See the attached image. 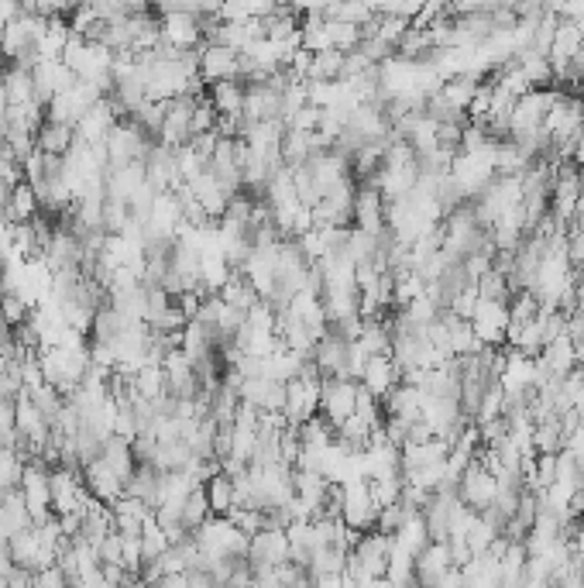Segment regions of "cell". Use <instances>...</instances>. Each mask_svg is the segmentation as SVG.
<instances>
[{"mask_svg": "<svg viewBox=\"0 0 584 588\" xmlns=\"http://www.w3.org/2000/svg\"><path fill=\"white\" fill-rule=\"evenodd\" d=\"M557 97H561V90H529L526 97H520L516 107H512V134H509V142L540 134L543 121L554 110Z\"/></svg>", "mask_w": 584, "mask_h": 588, "instance_id": "cell-1", "label": "cell"}, {"mask_svg": "<svg viewBox=\"0 0 584 588\" xmlns=\"http://www.w3.org/2000/svg\"><path fill=\"white\" fill-rule=\"evenodd\" d=\"M471 331L478 337L481 348H505V331H509V303L495 299H478L471 314Z\"/></svg>", "mask_w": 584, "mask_h": 588, "instance_id": "cell-2", "label": "cell"}, {"mask_svg": "<svg viewBox=\"0 0 584 588\" xmlns=\"http://www.w3.org/2000/svg\"><path fill=\"white\" fill-rule=\"evenodd\" d=\"M357 389H361V382H351V378H323L320 410H323V420L331 423L334 430L348 420V417H355Z\"/></svg>", "mask_w": 584, "mask_h": 588, "instance_id": "cell-3", "label": "cell"}, {"mask_svg": "<svg viewBox=\"0 0 584 588\" xmlns=\"http://www.w3.org/2000/svg\"><path fill=\"white\" fill-rule=\"evenodd\" d=\"M127 121L125 110L114 104L110 97H104L100 104H93L90 110L83 114V121L76 125V142H83V145H104L107 138H110V131Z\"/></svg>", "mask_w": 584, "mask_h": 588, "instance_id": "cell-4", "label": "cell"}, {"mask_svg": "<svg viewBox=\"0 0 584 588\" xmlns=\"http://www.w3.org/2000/svg\"><path fill=\"white\" fill-rule=\"evenodd\" d=\"M348 351H351V341H344L340 334L327 331V334L316 341L313 348V365L323 378H348Z\"/></svg>", "mask_w": 584, "mask_h": 588, "instance_id": "cell-5", "label": "cell"}, {"mask_svg": "<svg viewBox=\"0 0 584 588\" xmlns=\"http://www.w3.org/2000/svg\"><path fill=\"white\" fill-rule=\"evenodd\" d=\"M355 220H357V231L365 234H375L378 238V234L385 231V196L372 183H357Z\"/></svg>", "mask_w": 584, "mask_h": 588, "instance_id": "cell-6", "label": "cell"}, {"mask_svg": "<svg viewBox=\"0 0 584 588\" xmlns=\"http://www.w3.org/2000/svg\"><path fill=\"white\" fill-rule=\"evenodd\" d=\"M245 121H248V125H258V121H282V93L271 90L269 83L245 86Z\"/></svg>", "mask_w": 584, "mask_h": 588, "instance_id": "cell-7", "label": "cell"}, {"mask_svg": "<svg viewBox=\"0 0 584 588\" xmlns=\"http://www.w3.org/2000/svg\"><path fill=\"white\" fill-rule=\"evenodd\" d=\"M159 22H162V42L176 45L179 52H200L207 45L203 31H200V22L193 14H166Z\"/></svg>", "mask_w": 584, "mask_h": 588, "instance_id": "cell-8", "label": "cell"}, {"mask_svg": "<svg viewBox=\"0 0 584 588\" xmlns=\"http://www.w3.org/2000/svg\"><path fill=\"white\" fill-rule=\"evenodd\" d=\"M200 76H203V83L237 80V52L228 48V45L207 42L200 48Z\"/></svg>", "mask_w": 584, "mask_h": 588, "instance_id": "cell-9", "label": "cell"}, {"mask_svg": "<svg viewBox=\"0 0 584 588\" xmlns=\"http://www.w3.org/2000/svg\"><path fill=\"white\" fill-rule=\"evenodd\" d=\"M460 496L471 506H492L499 496V479L492 471H485L478 462H471L464 479H460Z\"/></svg>", "mask_w": 584, "mask_h": 588, "instance_id": "cell-10", "label": "cell"}, {"mask_svg": "<svg viewBox=\"0 0 584 588\" xmlns=\"http://www.w3.org/2000/svg\"><path fill=\"white\" fill-rule=\"evenodd\" d=\"M361 385L375 396L378 402L385 400L392 389L399 385V372H396V361H392V355H378L372 358L368 365H365V376H361Z\"/></svg>", "mask_w": 584, "mask_h": 588, "instance_id": "cell-11", "label": "cell"}, {"mask_svg": "<svg viewBox=\"0 0 584 588\" xmlns=\"http://www.w3.org/2000/svg\"><path fill=\"white\" fill-rule=\"evenodd\" d=\"M83 482H86V489H90V496H97L100 503H117L121 492H125V482H121L100 458L83 468Z\"/></svg>", "mask_w": 584, "mask_h": 588, "instance_id": "cell-12", "label": "cell"}, {"mask_svg": "<svg viewBox=\"0 0 584 588\" xmlns=\"http://www.w3.org/2000/svg\"><path fill=\"white\" fill-rule=\"evenodd\" d=\"M35 145L42 155H52V159H65L73 145H76V127L69 125H56V121H48L45 117V125L39 127V134H35Z\"/></svg>", "mask_w": 584, "mask_h": 588, "instance_id": "cell-13", "label": "cell"}, {"mask_svg": "<svg viewBox=\"0 0 584 588\" xmlns=\"http://www.w3.org/2000/svg\"><path fill=\"white\" fill-rule=\"evenodd\" d=\"M207 97L220 117H245V83H241V80L210 83Z\"/></svg>", "mask_w": 584, "mask_h": 588, "instance_id": "cell-14", "label": "cell"}, {"mask_svg": "<svg viewBox=\"0 0 584 588\" xmlns=\"http://www.w3.org/2000/svg\"><path fill=\"white\" fill-rule=\"evenodd\" d=\"M220 299L234 307V310H241V314H248L251 307H258L262 303V296L254 293V286L248 282V275L241 272V269H230L228 282H224V290H220Z\"/></svg>", "mask_w": 584, "mask_h": 588, "instance_id": "cell-15", "label": "cell"}, {"mask_svg": "<svg viewBox=\"0 0 584 588\" xmlns=\"http://www.w3.org/2000/svg\"><path fill=\"white\" fill-rule=\"evenodd\" d=\"M100 462L125 482H131V475H134V468H138V462H134V451H131V444L121 441V437H107L104 441V451H100Z\"/></svg>", "mask_w": 584, "mask_h": 588, "instance_id": "cell-16", "label": "cell"}, {"mask_svg": "<svg viewBox=\"0 0 584 588\" xmlns=\"http://www.w3.org/2000/svg\"><path fill=\"white\" fill-rule=\"evenodd\" d=\"M540 361L550 368V372H554V376L567 378L574 368H578V358H574V341H571L567 334L557 337V341H550V344L540 351Z\"/></svg>", "mask_w": 584, "mask_h": 588, "instance_id": "cell-17", "label": "cell"}, {"mask_svg": "<svg viewBox=\"0 0 584 588\" xmlns=\"http://www.w3.org/2000/svg\"><path fill=\"white\" fill-rule=\"evenodd\" d=\"M42 211V203H39V196H35V189L21 183V186L11 193V203H7V211H4V220L7 224H31L35 217Z\"/></svg>", "mask_w": 584, "mask_h": 588, "instance_id": "cell-18", "label": "cell"}, {"mask_svg": "<svg viewBox=\"0 0 584 588\" xmlns=\"http://www.w3.org/2000/svg\"><path fill=\"white\" fill-rule=\"evenodd\" d=\"M127 327H131V324H127L125 316H121L117 310H114V307H110V303H107L104 310H97V316H93V331H90V337H86V341H90V344H114L117 337L125 334Z\"/></svg>", "mask_w": 584, "mask_h": 588, "instance_id": "cell-19", "label": "cell"}, {"mask_svg": "<svg viewBox=\"0 0 584 588\" xmlns=\"http://www.w3.org/2000/svg\"><path fill=\"white\" fill-rule=\"evenodd\" d=\"M296 437H299V444H303L306 451H320V454H323V451L337 441V430L323 420V417H313V420L296 427Z\"/></svg>", "mask_w": 584, "mask_h": 588, "instance_id": "cell-20", "label": "cell"}, {"mask_svg": "<svg viewBox=\"0 0 584 588\" xmlns=\"http://www.w3.org/2000/svg\"><path fill=\"white\" fill-rule=\"evenodd\" d=\"M131 385H134V393L142 396V400H162L166 396V372H162V365H145V368H138L134 376H131Z\"/></svg>", "mask_w": 584, "mask_h": 588, "instance_id": "cell-21", "label": "cell"}, {"mask_svg": "<svg viewBox=\"0 0 584 588\" xmlns=\"http://www.w3.org/2000/svg\"><path fill=\"white\" fill-rule=\"evenodd\" d=\"M24 393H28V400L35 402V410L45 417V423H48V427H56V420H59V413H63V406H65V400L59 396V389L45 382V385L24 389Z\"/></svg>", "mask_w": 584, "mask_h": 588, "instance_id": "cell-22", "label": "cell"}, {"mask_svg": "<svg viewBox=\"0 0 584 588\" xmlns=\"http://www.w3.org/2000/svg\"><path fill=\"white\" fill-rule=\"evenodd\" d=\"M478 86H481V80H475V76H454V80H447V83L440 86V97L451 107H458V110L468 114V107L475 100Z\"/></svg>", "mask_w": 584, "mask_h": 588, "instance_id": "cell-23", "label": "cell"}, {"mask_svg": "<svg viewBox=\"0 0 584 588\" xmlns=\"http://www.w3.org/2000/svg\"><path fill=\"white\" fill-rule=\"evenodd\" d=\"M196 462L193 458V451H189L186 441H176V444H159V451H155V468L159 471H186L189 464Z\"/></svg>", "mask_w": 584, "mask_h": 588, "instance_id": "cell-24", "label": "cell"}, {"mask_svg": "<svg viewBox=\"0 0 584 588\" xmlns=\"http://www.w3.org/2000/svg\"><path fill=\"white\" fill-rule=\"evenodd\" d=\"M24 458L11 447H0V492H14L21 489Z\"/></svg>", "mask_w": 584, "mask_h": 588, "instance_id": "cell-25", "label": "cell"}, {"mask_svg": "<svg viewBox=\"0 0 584 588\" xmlns=\"http://www.w3.org/2000/svg\"><path fill=\"white\" fill-rule=\"evenodd\" d=\"M344 506H348V520H351V523H365V520L375 513V499L368 496V489H365L361 482H355L351 489H348Z\"/></svg>", "mask_w": 584, "mask_h": 588, "instance_id": "cell-26", "label": "cell"}, {"mask_svg": "<svg viewBox=\"0 0 584 588\" xmlns=\"http://www.w3.org/2000/svg\"><path fill=\"white\" fill-rule=\"evenodd\" d=\"M348 258H351L355 265L378 258V238L375 234H365V231H357V228H351V234H348Z\"/></svg>", "mask_w": 584, "mask_h": 588, "instance_id": "cell-27", "label": "cell"}, {"mask_svg": "<svg viewBox=\"0 0 584 588\" xmlns=\"http://www.w3.org/2000/svg\"><path fill=\"white\" fill-rule=\"evenodd\" d=\"M217 121H220V114L213 110L210 97H200V100H196V107H193V121H189V138L217 131Z\"/></svg>", "mask_w": 584, "mask_h": 588, "instance_id": "cell-28", "label": "cell"}, {"mask_svg": "<svg viewBox=\"0 0 584 588\" xmlns=\"http://www.w3.org/2000/svg\"><path fill=\"white\" fill-rule=\"evenodd\" d=\"M31 310H35V307H28L21 296H11V293L0 296V316H4V324H7L11 331H18L21 324H28Z\"/></svg>", "mask_w": 584, "mask_h": 588, "instance_id": "cell-29", "label": "cell"}, {"mask_svg": "<svg viewBox=\"0 0 584 588\" xmlns=\"http://www.w3.org/2000/svg\"><path fill=\"white\" fill-rule=\"evenodd\" d=\"M327 35H331V48L334 52H355L357 42H361V28L355 24H340V22H327Z\"/></svg>", "mask_w": 584, "mask_h": 588, "instance_id": "cell-30", "label": "cell"}, {"mask_svg": "<svg viewBox=\"0 0 584 588\" xmlns=\"http://www.w3.org/2000/svg\"><path fill=\"white\" fill-rule=\"evenodd\" d=\"M475 286H478V299H495V303H509V299H512L509 279H505V275H499V272L481 275Z\"/></svg>", "mask_w": 584, "mask_h": 588, "instance_id": "cell-31", "label": "cell"}, {"mask_svg": "<svg viewBox=\"0 0 584 588\" xmlns=\"http://www.w3.org/2000/svg\"><path fill=\"white\" fill-rule=\"evenodd\" d=\"M234 479H228V475H213L207 485V499H210V509H230L234 506Z\"/></svg>", "mask_w": 584, "mask_h": 588, "instance_id": "cell-32", "label": "cell"}, {"mask_svg": "<svg viewBox=\"0 0 584 588\" xmlns=\"http://www.w3.org/2000/svg\"><path fill=\"white\" fill-rule=\"evenodd\" d=\"M540 316V303L533 293H512V303H509V324H529Z\"/></svg>", "mask_w": 584, "mask_h": 588, "instance_id": "cell-33", "label": "cell"}, {"mask_svg": "<svg viewBox=\"0 0 584 588\" xmlns=\"http://www.w3.org/2000/svg\"><path fill=\"white\" fill-rule=\"evenodd\" d=\"M207 509H210V499H207V489H193L186 496V503H183V523L186 526H196L203 516H207Z\"/></svg>", "mask_w": 584, "mask_h": 588, "instance_id": "cell-34", "label": "cell"}, {"mask_svg": "<svg viewBox=\"0 0 584 588\" xmlns=\"http://www.w3.org/2000/svg\"><path fill=\"white\" fill-rule=\"evenodd\" d=\"M97 22H100V18H97L93 4H76V11L69 14V28H73V35H86Z\"/></svg>", "mask_w": 584, "mask_h": 588, "instance_id": "cell-35", "label": "cell"}, {"mask_svg": "<svg viewBox=\"0 0 584 588\" xmlns=\"http://www.w3.org/2000/svg\"><path fill=\"white\" fill-rule=\"evenodd\" d=\"M292 485H296L306 499H320V492H323V475H320V471H296V475H292Z\"/></svg>", "mask_w": 584, "mask_h": 588, "instance_id": "cell-36", "label": "cell"}, {"mask_svg": "<svg viewBox=\"0 0 584 588\" xmlns=\"http://www.w3.org/2000/svg\"><path fill=\"white\" fill-rule=\"evenodd\" d=\"M217 145H220V134L217 131H210V134H196V138H189V148L203 159V162H210L213 159V151H217Z\"/></svg>", "mask_w": 584, "mask_h": 588, "instance_id": "cell-37", "label": "cell"}, {"mask_svg": "<svg viewBox=\"0 0 584 588\" xmlns=\"http://www.w3.org/2000/svg\"><path fill=\"white\" fill-rule=\"evenodd\" d=\"M176 307L183 310V316H186V320H196L200 307H203V296H200V293H183L179 299H176Z\"/></svg>", "mask_w": 584, "mask_h": 588, "instance_id": "cell-38", "label": "cell"}, {"mask_svg": "<svg viewBox=\"0 0 584 588\" xmlns=\"http://www.w3.org/2000/svg\"><path fill=\"white\" fill-rule=\"evenodd\" d=\"M35 588H63V578H59V571H48V575H42V578L35 582Z\"/></svg>", "mask_w": 584, "mask_h": 588, "instance_id": "cell-39", "label": "cell"}, {"mask_svg": "<svg viewBox=\"0 0 584 588\" xmlns=\"http://www.w3.org/2000/svg\"><path fill=\"white\" fill-rule=\"evenodd\" d=\"M382 523L389 526V530H392V526H399V509H396V506H392V509H385V516H382Z\"/></svg>", "mask_w": 584, "mask_h": 588, "instance_id": "cell-40", "label": "cell"}, {"mask_svg": "<svg viewBox=\"0 0 584 588\" xmlns=\"http://www.w3.org/2000/svg\"><path fill=\"white\" fill-rule=\"evenodd\" d=\"M11 558H14V554H7V547H0V575L11 567Z\"/></svg>", "mask_w": 584, "mask_h": 588, "instance_id": "cell-41", "label": "cell"}, {"mask_svg": "<svg viewBox=\"0 0 584 588\" xmlns=\"http://www.w3.org/2000/svg\"><path fill=\"white\" fill-rule=\"evenodd\" d=\"M578 186H581V213H584V169H578Z\"/></svg>", "mask_w": 584, "mask_h": 588, "instance_id": "cell-42", "label": "cell"}, {"mask_svg": "<svg viewBox=\"0 0 584 588\" xmlns=\"http://www.w3.org/2000/svg\"><path fill=\"white\" fill-rule=\"evenodd\" d=\"M11 588H28V582H24V575H21V582H11Z\"/></svg>", "mask_w": 584, "mask_h": 588, "instance_id": "cell-43", "label": "cell"}]
</instances>
